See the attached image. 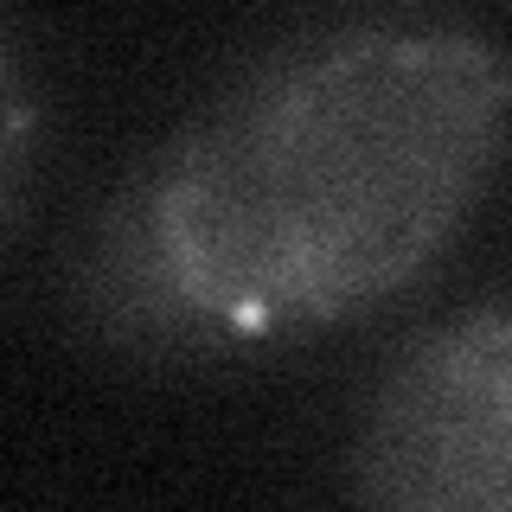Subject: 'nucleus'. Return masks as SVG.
I'll list each match as a JSON object with an SVG mask.
<instances>
[{"mask_svg": "<svg viewBox=\"0 0 512 512\" xmlns=\"http://www.w3.org/2000/svg\"><path fill=\"white\" fill-rule=\"evenodd\" d=\"M512 77L487 32L327 26L250 58L135 167L173 276L237 352L410 295L487 205Z\"/></svg>", "mask_w": 512, "mask_h": 512, "instance_id": "obj_1", "label": "nucleus"}, {"mask_svg": "<svg viewBox=\"0 0 512 512\" xmlns=\"http://www.w3.org/2000/svg\"><path fill=\"white\" fill-rule=\"evenodd\" d=\"M346 493L378 512H506L512 308L487 288L378 365L346 442Z\"/></svg>", "mask_w": 512, "mask_h": 512, "instance_id": "obj_2", "label": "nucleus"}, {"mask_svg": "<svg viewBox=\"0 0 512 512\" xmlns=\"http://www.w3.org/2000/svg\"><path fill=\"white\" fill-rule=\"evenodd\" d=\"M45 154V116H39V84L13 20L0 13V237H13V224L32 205V180H39Z\"/></svg>", "mask_w": 512, "mask_h": 512, "instance_id": "obj_4", "label": "nucleus"}, {"mask_svg": "<svg viewBox=\"0 0 512 512\" xmlns=\"http://www.w3.org/2000/svg\"><path fill=\"white\" fill-rule=\"evenodd\" d=\"M64 308L90 346L116 352L128 365H218L237 359V346L192 308V295L173 276L167 250L154 237L148 192L128 180L90 212L64 263Z\"/></svg>", "mask_w": 512, "mask_h": 512, "instance_id": "obj_3", "label": "nucleus"}]
</instances>
